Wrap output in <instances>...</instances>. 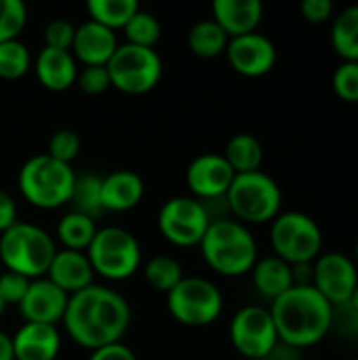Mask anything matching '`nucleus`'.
<instances>
[{
	"instance_id": "42",
	"label": "nucleus",
	"mask_w": 358,
	"mask_h": 360,
	"mask_svg": "<svg viewBox=\"0 0 358 360\" xmlns=\"http://www.w3.org/2000/svg\"><path fill=\"white\" fill-rule=\"evenodd\" d=\"M17 224V205L11 194L0 190V234Z\"/></svg>"
},
{
	"instance_id": "44",
	"label": "nucleus",
	"mask_w": 358,
	"mask_h": 360,
	"mask_svg": "<svg viewBox=\"0 0 358 360\" xmlns=\"http://www.w3.org/2000/svg\"><path fill=\"white\" fill-rule=\"evenodd\" d=\"M0 360H15L13 354V340L11 335L0 331Z\"/></svg>"
},
{
	"instance_id": "46",
	"label": "nucleus",
	"mask_w": 358,
	"mask_h": 360,
	"mask_svg": "<svg viewBox=\"0 0 358 360\" xmlns=\"http://www.w3.org/2000/svg\"><path fill=\"white\" fill-rule=\"evenodd\" d=\"M354 264H357V268H358V243H357V247H354Z\"/></svg>"
},
{
	"instance_id": "28",
	"label": "nucleus",
	"mask_w": 358,
	"mask_h": 360,
	"mask_svg": "<svg viewBox=\"0 0 358 360\" xmlns=\"http://www.w3.org/2000/svg\"><path fill=\"white\" fill-rule=\"evenodd\" d=\"M70 202H72L76 213H82V215H87L91 219L99 217L103 213V207H101V177H97L93 173L76 175Z\"/></svg>"
},
{
	"instance_id": "5",
	"label": "nucleus",
	"mask_w": 358,
	"mask_h": 360,
	"mask_svg": "<svg viewBox=\"0 0 358 360\" xmlns=\"http://www.w3.org/2000/svg\"><path fill=\"white\" fill-rule=\"evenodd\" d=\"M226 205L230 215L241 224H266L281 213L283 192L281 186L260 169L234 175L226 192Z\"/></svg>"
},
{
	"instance_id": "38",
	"label": "nucleus",
	"mask_w": 358,
	"mask_h": 360,
	"mask_svg": "<svg viewBox=\"0 0 358 360\" xmlns=\"http://www.w3.org/2000/svg\"><path fill=\"white\" fill-rule=\"evenodd\" d=\"M76 80H78L80 91H84L89 95H99L112 86L106 65H87L82 72H78Z\"/></svg>"
},
{
	"instance_id": "29",
	"label": "nucleus",
	"mask_w": 358,
	"mask_h": 360,
	"mask_svg": "<svg viewBox=\"0 0 358 360\" xmlns=\"http://www.w3.org/2000/svg\"><path fill=\"white\" fill-rule=\"evenodd\" d=\"M87 11L93 21L114 30L124 27V23L139 11L137 0H89Z\"/></svg>"
},
{
	"instance_id": "9",
	"label": "nucleus",
	"mask_w": 358,
	"mask_h": 360,
	"mask_svg": "<svg viewBox=\"0 0 358 360\" xmlns=\"http://www.w3.org/2000/svg\"><path fill=\"white\" fill-rule=\"evenodd\" d=\"M106 68L112 86L131 95L152 91L162 76L160 55L150 46H139L131 42L118 44Z\"/></svg>"
},
{
	"instance_id": "25",
	"label": "nucleus",
	"mask_w": 358,
	"mask_h": 360,
	"mask_svg": "<svg viewBox=\"0 0 358 360\" xmlns=\"http://www.w3.org/2000/svg\"><path fill=\"white\" fill-rule=\"evenodd\" d=\"M224 158L228 160V165L232 167V171L236 175L253 173V171H260V167L264 162V148L255 135L238 133L228 141Z\"/></svg>"
},
{
	"instance_id": "26",
	"label": "nucleus",
	"mask_w": 358,
	"mask_h": 360,
	"mask_svg": "<svg viewBox=\"0 0 358 360\" xmlns=\"http://www.w3.org/2000/svg\"><path fill=\"white\" fill-rule=\"evenodd\" d=\"M228 42H230V36L213 19H203V21L194 23L188 34L190 51L203 59H213V57L226 53Z\"/></svg>"
},
{
	"instance_id": "23",
	"label": "nucleus",
	"mask_w": 358,
	"mask_h": 360,
	"mask_svg": "<svg viewBox=\"0 0 358 360\" xmlns=\"http://www.w3.org/2000/svg\"><path fill=\"white\" fill-rule=\"evenodd\" d=\"M251 276H253V285H255L257 293L268 297L270 302H274L276 297L287 293L291 287H295L293 266H289L287 262H283L276 255L257 259L251 270Z\"/></svg>"
},
{
	"instance_id": "15",
	"label": "nucleus",
	"mask_w": 358,
	"mask_h": 360,
	"mask_svg": "<svg viewBox=\"0 0 358 360\" xmlns=\"http://www.w3.org/2000/svg\"><path fill=\"white\" fill-rule=\"evenodd\" d=\"M234 175L236 173L232 171L224 154L207 152L190 162L186 179L196 196H200L203 200H215L226 196Z\"/></svg>"
},
{
	"instance_id": "27",
	"label": "nucleus",
	"mask_w": 358,
	"mask_h": 360,
	"mask_svg": "<svg viewBox=\"0 0 358 360\" xmlns=\"http://www.w3.org/2000/svg\"><path fill=\"white\" fill-rule=\"evenodd\" d=\"M95 234H97L95 219L87 217L82 213H76V211H70L57 224V236H59V240L65 245V249H72V251H84V249H89V245H91V240H93Z\"/></svg>"
},
{
	"instance_id": "11",
	"label": "nucleus",
	"mask_w": 358,
	"mask_h": 360,
	"mask_svg": "<svg viewBox=\"0 0 358 360\" xmlns=\"http://www.w3.org/2000/svg\"><path fill=\"white\" fill-rule=\"evenodd\" d=\"M230 342L245 359H266L281 342L268 308L245 306L230 323Z\"/></svg>"
},
{
	"instance_id": "16",
	"label": "nucleus",
	"mask_w": 358,
	"mask_h": 360,
	"mask_svg": "<svg viewBox=\"0 0 358 360\" xmlns=\"http://www.w3.org/2000/svg\"><path fill=\"white\" fill-rule=\"evenodd\" d=\"M68 300L70 295L49 278H34L19 304V310L25 323L57 325L59 321H63Z\"/></svg>"
},
{
	"instance_id": "8",
	"label": "nucleus",
	"mask_w": 358,
	"mask_h": 360,
	"mask_svg": "<svg viewBox=\"0 0 358 360\" xmlns=\"http://www.w3.org/2000/svg\"><path fill=\"white\" fill-rule=\"evenodd\" d=\"M87 257L93 272L110 281H124L139 268L141 247L137 238L124 228L108 226L101 230L97 228V234L87 249Z\"/></svg>"
},
{
	"instance_id": "35",
	"label": "nucleus",
	"mask_w": 358,
	"mask_h": 360,
	"mask_svg": "<svg viewBox=\"0 0 358 360\" xmlns=\"http://www.w3.org/2000/svg\"><path fill=\"white\" fill-rule=\"evenodd\" d=\"M80 152V137L72 129H59L51 135L49 139V150L46 154L59 162L70 165Z\"/></svg>"
},
{
	"instance_id": "34",
	"label": "nucleus",
	"mask_w": 358,
	"mask_h": 360,
	"mask_svg": "<svg viewBox=\"0 0 358 360\" xmlns=\"http://www.w3.org/2000/svg\"><path fill=\"white\" fill-rule=\"evenodd\" d=\"M331 86L342 101L358 103V63L342 61L331 76Z\"/></svg>"
},
{
	"instance_id": "30",
	"label": "nucleus",
	"mask_w": 358,
	"mask_h": 360,
	"mask_svg": "<svg viewBox=\"0 0 358 360\" xmlns=\"http://www.w3.org/2000/svg\"><path fill=\"white\" fill-rule=\"evenodd\" d=\"M146 281L152 289L169 293L173 287H177V283L184 278L181 274V266L177 264V259L169 257V255H156L146 264Z\"/></svg>"
},
{
	"instance_id": "12",
	"label": "nucleus",
	"mask_w": 358,
	"mask_h": 360,
	"mask_svg": "<svg viewBox=\"0 0 358 360\" xmlns=\"http://www.w3.org/2000/svg\"><path fill=\"white\" fill-rule=\"evenodd\" d=\"M209 224L211 217L205 205L188 196L169 198L158 213V228L162 236L177 247L200 245Z\"/></svg>"
},
{
	"instance_id": "43",
	"label": "nucleus",
	"mask_w": 358,
	"mask_h": 360,
	"mask_svg": "<svg viewBox=\"0 0 358 360\" xmlns=\"http://www.w3.org/2000/svg\"><path fill=\"white\" fill-rule=\"evenodd\" d=\"M262 360H302L300 359V350H295V348H289V346H285V344H279L266 359Z\"/></svg>"
},
{
	"instance_id": "20",
	"label": "nucleus",
	"mask_w": 358,
	"mask_h": 360,
	"mask_svg": "<svg viewBox=\"0 0 358 360\" xmlns=\"http://www.w3.org/2000/svg\"><path fill=\"white\" fill-rule=\"evenodd\" d=\"M211 8V19L230 38L257 32V25L264 17V4L260 0H215Z\"/></svg>"
},
{
	"instance_id": "41",
	"label": "nucleus",
	"mask_w": 358,
	"mask_h": 360,
	"mask_svg": "<svg viewBox=\"0 0 358 360\" xmlns=\"http://www.w3.org/2000/svg\"><path fill=\"white\" fill-rule=\"evenodd\" d=\"M89 360H137V356L129 346H124L122 342H116V344L93 350Z\"/></svg>"
},
{
	"instance_id": "14",
	"label": "nucleus",
	"mask_w": 358,
	"mask_h": 360,
	"mask_svg": "<svg viewBox=\"0 0 358 360\" xmlns=\"http://www.w3.org/2000/svg\"><path fill=\"white\" fill-rule=\"evenodd\" d=\"M226 57L234 72L249 78H260L274 68L276 46L268 36L260 32H251L245 36L230 38L226 46Z\"/></svg>"
},
{
	"instance_id": "1",
	"label": "nucleus",
	"mask_w": 358,
	"mask_h": 360,
	"mask_svg": "<svg viewBox=\"0 0 358 360\" xmlns=\"http://www.w3.org/2000/svg\"><path fill=\"white\" fill-rule=\"evenodd\" d=\"M131 323L127 300L110 289L91 285L68 300L63 325L70 338L91 352L120 342Z\"/></svg>"
},
{
	"instance_id": "36",
	"label": "nucleus",
	"mask_w": 358,
	"mask_h": 360,
	"mask_svg": "<svg viewBox=\"0 0 358 360\" xmlns=\"http://www.w3.org/2000/svg\"><path fill=\"white\" fill-rule=\"evenodd\" d=\"M331 331H335L342 340L358 342V310H354L350 304L333 306Z\"/></svg>"
},
{
	"instance_id": "2",
	"label": "nucleus",
	"mask_w": 358,
	"mask_h": 360,
	"mask_svg": "<svg viewBox=\"0 0 358 360\" xmlns=\"http://www.w3.org/2000/svg\"><path fill=\"white\" fill-rule=\"evenodd\" d=\"M279 333V342L304 350L321 344L331 333L333 306L312 287L295 285L268 308Z\"/></svg>"
},
{
	"instance_id": "45",
	"label": "nucleus",
	"mask_w": 358,
	"mask_h": 360,
	"mask_svg": "<svg viewBox=\"0 0 358 360\" xmlns=\"http://www.w3.org/2000/svg\"><path fill=\"white\" fill-rule=\"evenodd\" d=\"M354 310H358V285L357 289H354V293H352V297H350V302H348Z\"/></svg>"
},
{
	"instance_id": "17",
	"label": "nucleus",
	"mask_w": 358,
	"mask_h": 360,
	"mask_svg": "<svg viewBox=\"0 0 358 360\" xmlns=\"http://www.w3.org/2000/svg\"><path fill=\"white\" fill-rule=\"evenodd\" d=\"M11 340L15 360H55L61 348L55 325L23 323Z\"/></svg>"
},
{
	"instance_id": "32",
	"label": "nucleus",
	"mask_w": 358,
	"mask_h": 360,
	"mask_svg": "<svg viewBox=\"0 0 358 360\" xmlns=\"http://www.w3.org/2000/svg\"><path fill=\"white\" fill-rule=\"evenodd\" d=\"M124 36H127V42H131V44L154 49V44L160 38V23H158V19L152 13L139 8L124 23Z\"/></svg>"
},
{
	"instance_id": "18",
	"label": "nucleus",
	"mask_w": 358,
	"mask_h": 360,
	"mask_svg": "<svg viewBox=\"0 0 358 360\" xmlns=\"http://www.w3.org/2000/svg\"><path fill=\"white\" fill-rule=\"evenodd\" d=\"M118 46L114 30L89 19L76 27L72 51L84 65H106Z\"/></svg>"
},
{
	"instance_id": "47",
	"label": "nucleus",
	"mask_w": 358,
	"mask_h": 360,
	"mask_svg": "<svg viewBox=\"0 0 358 360\" xmlns=\"http://www.w3.org/2000/svg\"><path fill=\"white\" fill-rule=\"evenodd\" d=\"M4 308H6V306H4V302L0 300V316H2V312H4Z\"/></svg>"
},
{
	"instance_id": "6",
	"label": "nucleus",
	"mask_w": 358,
	"mask_h": 360,
	"mask_svg": "<svg viewBox=\"0 0 358 360\" xmlns=\"http://www.w3.org/2000/svg\"><path fill=\"white\" fill-rule=\"evenodd\" d=\"M76 173L70 165L49 154L32 156L19 169V190L27 202L40 209H55L70 202Z\"/></svg>"
},
{
	"instance_id": "39",
	"label": "nucleus",
	"mask_w": 358,
	"mask_h": 360,
	"mask_svg": "<svg viewBox=\"0 0 358 360\" xmlns=\"http://www.w3.org/2000/svg\"><path fill=\"white\" fill-rule=\"evenodd\" d=\"M30 283H32L30 278H25V276H21L17 272H11V270L2 272L0 274V300L4 302V306L6 304H17L19 306L21 300L27 293Z\"/></svg>"
},
{
	"instance_id": "7",
	"label": "nucleus",
	"mask_w": 358,
	"mask_h": 360,
	"mask_svg": "<svg viewBox=\"0 0 358 360\" xmlns=\"http://www.w3.org/2000/svg\"><path fill=\"white\" fill-rule=\"evenodd\" d=\"M270 243L274 255L289 266L314 264V259L323 253L321 226L302 211L279 213L272 219Z\"/></svg>"
},
{
	"instance_id": "24",
	"label": "nucleus",
	"mask_w": 358,
	"mask_h": 360,
	"mask_svg": "<svg viewBox=\"0 0 358 360\" xmlns=\"http://www.w3.org/2000/svg\"><path fill=\"white\" fill-rule=\"evenodd\" d=\"M331 46L342 61L358 63V4L340 11L331 19Z\"/></svg>"
},
{
	"instance_id": "21",
	"label": "nucleus",
	"mask_w": 358,
	"mask_h": 360,
	"mask_svg": "<svg viewBox=\"0 0 358 360\" xmlns=\"http://www.w3.org/2000/svg\"><path fill=\"white\" fill-rule=\"evenodd\" d=\"M143 181L129 169H118L101 177V207L103 211H129L141 202Z\"/></svg>"
},
{
	"instance_id": "19",
	"label": "nucleus",
	"mask_w": 358,
	"mask_h": 360,
	"mask_svg": "<svg viewBox=\"0 0 358 360\" xmlns=\"http://www.w3.org/2000/svg\"><path fill=\"white\" fill-rule=\"evenodd\" d=\"M93 268L82 251H72V249H61L55 253L51 266H49V281L55 283L61 291L68 295H74L87 287L93 285Z\"/></svg>"
},
{
	"instance_id": "37",
	"label": "nucleus",
	"mask_w": 358,
	"mask_h": 360,
	"mask_svg": "<svg viewBox=\"0 0 358 360\" xmlns=\"http://www.w3.org/2000/svg\"><path fill=\"white\" fill-rule=\"evenodd\" d=\"M74 34H76L74 23H70L68 19H53L44 27V42H46L44 46L70 51L74 42Z\"/></svg>"
},
{
	"instance_id": "33",
	"label": "nucleus",
	"mask_w": 358,
	"mask_h": 360,
	"mask_svg": "<svg viewBox=\"0 0 358 360\" xmlns=\"http://www.w3.org/2000/svg\"><path fill=\"white\" fill-rule=\"evenodd\" d=\"M27 21L23 0H0V42L15 40Z\"/></svg>"
},
{
	"instance_id": "48",
	"label": "nucleus",
	"mask_w": 358,
	"mask_h": 360,
	"mask_svg": "<svg viewBox=\"0 0 358 360\" xmlns=\"http://www.w3.org/2000/svg\"><path fill=\"white\" fill-rule=\"evenodd\" d=\"M354 360H358V359H354Z\"/></svg>"
},
{
	"instance_id": "31",
	"label": "nucleus",
	"mask_w": 358,
	"mask_h": 360,
	"mask_svg": "<svg viewBox=\"0 0 358 360\" xmlns=\"http://www.w3.org/2000/svg\"><path fill=\"white\" fill-rule=\"evenodd\" d=\"M30 63H32L30 51L19 38L0 42V78L4 80L21 78L30 70Z\"/></svg>"
},
{
	"instance_id": "3",
	"label": "nucleus",
	"mask_w": 358,
	"mask_h": 360,
	"mask_svg": "<svg viewBox=\"0 0 358 360\" xmlns=\"http://www.w3.org/2000/svg\"><path fill=\"white\" fill-rule=\"evenodd\" d=\"M200 251L205 262L222 276H243L257 262V243L249 228L236 219L224 217L209 224Z\"/></svg>"
},
{
	"instance_id": "22",
	"label": "nucleus",
	"mask_w": 358,
	"mask_h": 360,
	"mask_svg": "<svg viewBox=\"0 0 358 360\" xmlns=\"http://www.w3.org/2000/svg\"><path fill=\"white\" fill-rule=\"evenodd\" d=\"M36 76L49 91H65L76 82L78 68L70 51L42 46L36 57Z\"/></svg>"
},
{
	"instance_id": "13",
	"label": "nucleus",
	"mask_w": 358,
	"mask_h": 360,
	"mask_svg": "<svg viewBox=\"0 0 358 360\" xmlns=\"http://www.w3.org/2000/svg\"><path fill=\"white\" fill-rule=\"evenodd\" d=\"M358 285V268L342 251L321 253L312 264V287L331 304H348Z\"/></svg>"
},
{
	"instance_id": "4",
	"label": "nucleus",
	"mask_w": 358,
	"mask_h": 360,
	"mask_svg": "<svg viewBox=\"0 0 358 360\" xmlns=\"http://www.w3.org/2000/svg\"><path fill=\"white\" fill-rule=\"evenodd\" d=\"M53 236L27 221H17L0 236V259L6 270L17 272L30 281L40 278L49 272L55 257Z\"/></svg>"
},
{
	"instance_id": "40",
	"label": "nucleus",
	"mask_w": 358,
	"mask_h": 360,
	"mask_svg": "<svg viewBox=\"0 0 358 360\" xmlns=\"http://www.w3.org/2000/svg\"><path fill=\"white\" fill-rule=\"evenodd\" d=\"M300 11H302V17L314 25L327 23L335 17V4L331 0H304Z\"/></svg>"
},
{
	"instance_id": "10",
	"label": "nucleus",
	"mask_w": 358,
	"mask_h": 360,
	"mask_svg": "<svg viewBox=\"0 0 358 360\" xmlns=\"http://www.w3.org/2000/svg\"><path fill=\"white\" fill-rule=\"evenodd\" d=\"M169 312L188 327H205L217 321L224 308L222 291L207 278L188 276L167 293Z\"/></svg>"
}]
</instances>
